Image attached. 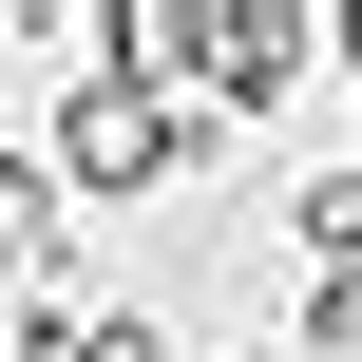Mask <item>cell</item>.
Listing matches in <instances>:
<instances>
[{"label":"cell","mask_w":362,"mask_h":362,"mask_svg":"<svg viewBox=\"0 0 362 362\" xmlns=\"http://www.w3.org/2000/svg\"><path fill=\"white\" fill-rule=\"evenodd\" d=\"M19 362H172L153 305H19Z\"/></svg>","instance_id":"3957f363"},{"label":"cell","mask_w":362,"mask_h":362,"mask_svg":"<svg viewBox=\"0 0 362 362\" xmlns=\"http://www.w3.org/2000/svg\"><path fill=\"white\" fill-rule=\"evenodd\" d=\"M57 210H76V191H57V153H0V286H38V267H57Z\"/></svg>","instance_id":"277c9868"},{"label":"cell","mask_w":362,"mask_h":362,"mask_svg":"<svg viewBox=\"0 0 362 362\" xmlns=\"http://www.w3.org/2000/svg\"><path fill=\"white\" fill-rule=\"evenodd\" d=\"M305 344H325V362H362V267H325V286H305Z\"/></svg>","instance_id":"8992f818"},{"label":"cell","mask_w":362,"mask_h":362,"mask_svg":"<svg viewBox=\"0 0 362 362\" xmlns=\"http://www.w3.org/2000/svg\"><path fill=\"white\" fill-rule=\"evenodd\" d=\"M38 153H57V191H172V172L210 153V115H191V95H153V76H115V57H76Z\"/></svg>","instance_id":"6da1fadb"},{"label":"cell","mask_w":362,"mask_h":362,"mask_svg":"<svg viewBox=\"0 0 362 362\" xmlns=\"http://www.w3.org/2000/svg\"><path fill=\"white\" fill-rule=\"evenodd\" d=\"M305 57H325V19H305V0H229V19H210V95H229V115H267Z\"/></svg>","instance_id":"7a4b0ae2"},{"label":"cell","mask_w":362,"mask_h":362,"mask_svg":"<svg viewBox=\"0 0 362 362\" xmlns=\"http://www.w3.org/2000/svg\"><path fill=\"white\" fill-rule=\"evenodd\" d=\"M286 229H305L325 267H362V153H344V172H305V191H286Z\"/></svg>","instance_id":"5b68a950"}]
</instances>
